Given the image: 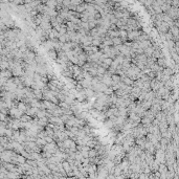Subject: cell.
I'll list each match as a JSON object with an SVG mask.
<instances>
[{"instance_id":"obj_1","label":"cell","mask_w":179,"mask_h":179,"mask_svg":"<svg viewBox=\"0 0 179 179\" xmlns=\"http://www.w3.org/2000/svg\"><path fill=\"white\" fill-rule=\"evenodd\" d=\"M140 34H141L140 32H136V31L130 32V33L127 34V38H128V40H130V41H137Z\"/></svg>"},{"instance_id":"obj_2","label":"cell","mask_w":179,"mask_h":179,"mask_svg":"<svg viewBox=\"0 0 179 179\" xmlns=\"http://www.w3.org/2000/svg\"><path fill=\"white\" fill-rule=\"evenodd\" d=\"M59 36H60V34H59L58 32H57V31H49V32H48L49 40H52V41H54V40H58Z\"/></svg>"},{"instance_id":"obj_3","label":"cell","mask_w":179,"mask_h":179,"mask_svg":"<svg viewBox=\"0 0 179 179\" xmlns=\"http://www.w3.org/2000/svg\"><path fill=\"white\" fill-rule=\"evenodd\" d=\"M48 52V57L50 58L52 60H57V58H58V52L56 50L55 48H53V49H49V50H47Z\"/></svg>"},{"instance_id":"obj_4","label":"cell","mask_w":179,"mask_h":179,"mask_svg":"<svg viewBox=\"0 0 179 179\" xmlns=\"http://www.w3.org/2000/svg\"><path fill=\"white\" fill-rule=\"evenodd\" d=\"M43 103H44V106H45V109L46 110H53L55 107L57 106V104H55V103H53L50 101H46V99Z\"/></svg>"},{"instance_id":"obj_5","label":"cell","mask_w":179,"mask_h":179,"mask_svg":"<svg viewBox=\"0 0 179 179\" xmlns=\"http://www.w3.org/2000/svg\"><path fill=\"white\" fill-rule=\"evenodd\" d=\"M34 95H35V97H36V98H38V99H42V98H43V92H42V90H41V89L37 88V89H35V91H34Z\"/></svg>"},{"instance_id":"obj_6","label":"cell","mask_w":179,"mask_h":179,"mask_svg":"<svg viewBox=\"0 0 179 179\" xmlns=\"http://www.w3.org/2000/svg\"><path fill=\"white\" fill-rule=\"evenodd\" d=\"M156 63H157V65H159L160 67L164 68V67H167L166 65V58L164 57H162V58H159V59H156Z\"/></svg>"},{"instance_id":"obj_7","label":"cell","mask_w":179,"mask_h":179,"mask_svg":"<svg viewBox=\"0 0 179 179\" xmlns=\"http://www.w3.org/2000/svg\"><path fill=\"white\" fill-rule=\"evenodd\" d=\"M39 110H40L39 108L33 107V108H31V109L27 110V114H28V115H31V116H35V115H37V112H38Z\"/></svg>"},{"instance_id":"obj_8","label":"cell","mask_w":179,"mask_h":179,"mask_svg":"<svg viewBox=\"0 0 179 179\" xmlns=\"http://www.w3.org/2000/svg\"><path fill=\"white\" fill-rule=\"evenodd\" d=\"M153 52H154V49H153L152 45H151V46H149V47H147L146 49H144V54H145L147 57H151L152 54H153Z\"/></svg>"},{"instance_id":"obj_9","label":"cell","mask_w":179,"mask_h":179,"mask_svg":"<svg viewBox=\"0 0 179 179\" xmlns=\"http://www.w3.org/2000/svg\"><path fill=\"white\" fill-rule=\"evenodd\" d=\"M88 72H89V74L91 75V76H95L96 74H97V71H96V67H93V66H90L89 67V69L87 70Z\"/></svg>"},{"instance_id":"obj_10","label":"cell","mask_w":179,"mask_h":179,"mask_svg":"<svg viewBox=\"0 0 179 179\" xmlns=\"http://www.w3.org/2000/svg\"><path fill=\"white\" fill-rule=\"evenodd\" d=\"M111 40H112V44L113 45H120V44H123V42H121V40H120L119 37L111 38Z\"/></svg>"},{"instance_id":"obj_11","label":"cell","mask_w":179,"mask_h":179,"mask_svg":"<svg viewBox=\"0 0 179 179\" xmlns=\"http://www.w3.org/2000/svg\"><path fill=\"white\" fill-rule=\"evenodd\" d=\"M111 80L113 81V83H114V84H116V83L120 82V75H118V74H115V73H113V74L111 75Z\"/></svg>"},{"instance_id":"obj_12","label":"cell","mask_w":179,"mask_h":179,"mask_svg":"<svg viewBox=\"0 0 179 179\" xmlns=\"http://www.w3.org/2000/svg\"><path fill=\"white\" fill-rule=\"evenodd\" d=\"M24 121H26V120H31V117H27V116H24L23 118H22Z\"/></svg>"},{"instance_id":"obj_13","label":"cell","mask_w":179,"mask_h":179,"mask_svg":"<svg viewBox=\"0 0 179 179\" xmlns=\"http://www.w3.org/2000/svg\"><path fill=\"white\" fill-rule=\"evenodd\" d=\"M19 108H21L22 110H24V109H25V108H24V106H23L22 104H21V105H19Z\"/></svg>"}]
</instances>
